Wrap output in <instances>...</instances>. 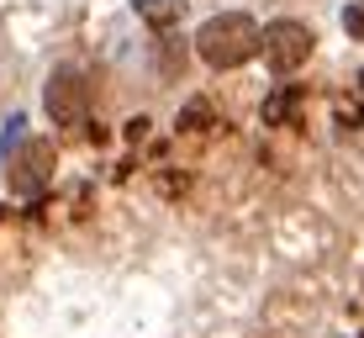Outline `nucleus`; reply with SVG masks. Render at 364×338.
Listing matches in <instances>:
<instances>
[{"mask_svg":"<svg viewBox=\"0 0 364 338\" xmlns=\"http://www.w3.org/2000/svg\"><path fill=\"white\" fill-rule=\"evenodd\" d=\"M48 169H53V148L48 143H27L21 159H16V169H11V185H16L21 196H32V191L48 185Z\"/></svg>","mask_w":364,"mask_h":338,"instance_id":"obj_4","label":"nucleus"},{"mask_svg":"<svg viewBox=\"0 0 364 338\" xmlns=\"http://www.w3.org/2000/svg\"><path fill=\"white\" fill-rule=\"evenodd\" d=\"M259 21L254 16H243V11H217V16H206L200 21V32H196V53H200V64H211V69H243L248 58H259Z\"/></svg>","mask_w":364,"mask_h":338,"instance_id":"obj_1","label":"nucleus"},{"mask_svg":"<svg viewBox=\"0 0 364 338\" xmlns=\"http://www.w3.org/2000/svg\"><path fill=\"white\" fill-rule=\"evenodd\" d=\"M211 127H217V111H211V101H185L180 132H185V137H200V132H211Z\"/></svg>","mask_w":364,"mask_h":338,"instance_id":"obj_6","label":"nucleus"},{"mask_svg":"<svg viewBox=\"0 0 364 338\" xmlns=\"http://www.w3.org/2000/svg\"><path fill=\"white\" fill-rule=\"evenodd\" d=\"M21 127H27L21 117H11V122H6V132H0V159H6V148H11V143L21 137Z\"/></svg>","mask_w":364,"mask_h":338,"instance_id":"obj_9","label":"nucleus"},{"mask_svg":"<svg viewBox=\"0 0 364 338\" xmlns=\"http://www.w3.org/2000/svg\"><path fill=\"white\" fill-rule=\"evenodd\" d=\"M148 127H154V122H148V117H137V122H127V137H132V143H137V137H143Z\"/></svg>","mask_w":364,"mask_h":338,"instance_id":"obj_10","label":"nucleus"},{"mask_svg":"<svg viewBox=\"0 0 364 338\" xmlns=\"http://www.w3.org/2000/svg\"><path fill=\"white\" fill-rule=\"evenodd\" d=\"M43 106H48V117H53L58 127H74V122L85 117V80L74 69H53V80H48V90H43Z\"/></svg>","mask_w":364,"mask_h":338,"instance_id":"obj_3","label":"nucleus"},{"mask_svg":"<svg viewBox=\"0 0 364 338\" xmlns=\"http://www.w3.org/2000/svg\"><path fill=\"white\" fill-rule=\"evenodd\" d=\"M259 53H264V58H269V69L285 80V74H296V69L311 58V32L301 27V21L280 16V21H269V27L259 32Z\"/></svg>","mask_w":364,"mask_h":338,"instance_id":"obj_2","label":"nucleus"},{"mask_svg":"<svg viewBox=\"0 0 364 338\" xmlns=\"http://www.w3.org/2000/svg\"><path fill=\"white\" fill-rule=\"evenodd\" d=\"M343 32L354 37V43H364V0H348L343 6Z\"/></svg>","mask_w":364,"mask_h":338,"instance_id":"obj_8","label":"nucleus"},{"mask_svg":"<svg viewBox=\"0 0 364 338\" xmlns=\"http://www.w3.org/2000/svg\"><path fill=\"white\" fill-rule=\"evenodd\" d=\"M137 16L148 21V27H174V21L185 16V0H132Z\"/></svg>","mask_w":364,"mask_h":338,"instance_id":"obj_5","label":"nucleus"},{"mask_svg":"<svg viewBox=\"0 0 364 338\" xmlns=\"http://www.w3.org/2000/svg\"><path fill=\"white\" fill-rule=\"evenodd\" d=\"M264 122H269V127H285V122H296V95L274 90L269 101H264Z\"/></svg>","mask_w":364,"mask_h":338,"instance_id":"obj_7","label":"nucleus"}]
</instances>
